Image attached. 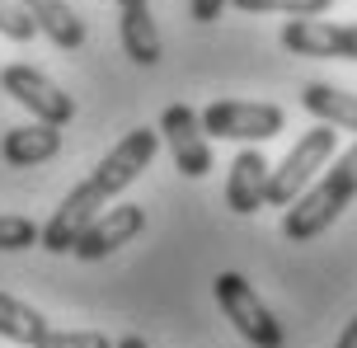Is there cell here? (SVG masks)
<instances>
[{"mask_svg":"<svg viewBox=\"0 0 357 348\" xmlns=\"http://www.w3.org/2000/svg\"><path fill=\"white\" fill-rule=\"evenodd\" d=\"M142 231H146V207L118 202V207H104V212L80 231V240L71 245V255L85 259V264H99V259H108L113 250H123L127 240H137Z\"/></svg>","mask_w":357,"mask_h":348,"instance_id":"obj_8","label":"cell"},{"mask_svg":"<svg viewBox=\"0 0 357 348\" xmlns=\"http://www.w3.org/2000/svg\"><path fill=\"white\" fill-rule=\"evenodd\" d=\"M155 151H160V128H132L123 142L94 165V174L80 179L71 193L61 198V207L52 212V221L43 226L38 245L52 250V255H71V245L80 240V231H85L118 193H127L132 179H142V169L155 160Z\"/></svg>","mask_w":357,"mask_h":348,"instance_id":"obj_1","label":"cell"},{"mask_svg":"<svg viewBox=\"0 0 357 348\" xmlns=\"http://www.w3.org/2000/svg\"><path fill=\"white\" fill-rule=\"evenodd\" d=\"M160 137L169 156H174V169L183 179H207L212 174V142L202 132V113L188 109V104H169L160 113Z\"/></svg>","mask_w":357,"mask_h":348,"instance_id":"obj_7","label":"cell"},{"mask_svg":"<svg viewBox=\"0 0 357 348\" xmlns=\"http://www.w3.org/2000/svg\"><path fill=\"white\" fill-rule=\"evenodd\" d=\"M226 5H231V0H188V15H193L197 24H216Z\"/></svg>","mask_w":357,"mask_h":348,"instance_id":"obj_20","label":"cell"},{"mask_svg":"<svg viewBox=\"0 0 357 348\" xmlns=\"http://www.w3.org/2000/svg\"><path fill=\"white\" fill-rule=\"evenodd\" d=\"M353 198H357V146H348L339 160L320 174V179L305 188L301 198L287 207L282 236L291 240V245H305V240L324 236V231L353 207Z\"/></svg>","mask_w":357,"mask_h":348,"instance_id":"obj_2","label":"cell"},{"mask_svg":"<svg viewBox=\"0 0 357 348\" xmlns=\"http://www.w3.org/2000/svg\"><path fill=\"white\" fill-rule=\"evenodd\" d=\"M287 113L278 104H254V99H216L202 109V132L221 137V142H268L278 137Z\"/></svg>","mask_w":357,"mask_h":348,"instance_id":"obj_5","label":"cell"},{"mask_svg":"<svg viewBox=\"0 0 357 348\" xmlns=\"http://www.w3.org/2000/svg\"><path fill=\"white\" fill-rule=\"evenodd\" d=\"M113 348H151V344H146L142 334H127V339H118V344H113Z\"/></svg>","mask_w":357,"mask_h":348,"instance_id":"obj_22","label":"cell"},{"mask_svg":"<svg viewBox=\"0 0 357 348\" xmlns=\"http://www.w3.org/2000/svg\"><path fill=\"white\" fill-rule=\"evenodd\" d=\"M268 174H273V165L264 160V151H254V146H245L231 160V174H226V207H231L235 217H254L268 202Z\"/></svg>","mask_w":357,"mask_h":348,"instance_id":"obj_10","label":"cell"},{"mask_svg":"<svg viewBox=\"0 0 357 348\" xmlns=\"http://www.w3.org/2000/svg\"><path fill=\"white\" fill-rule=\"evenodd\" d=\"M38 348H113V339L99 330H47Z\"/></svg>","mask_w":357,"mask_h":348,"instance_id":"obj_18","label":"cell"},{"mask_svg":"<svg viewBox=\"0 0 357 348\" xmlns=\"http://www.w3.org/2000/svg\"><path fill=\"white\" fill-rule=\"evenodd\" d=\"M245 15H287V19H324L334 0H231Z\"/></svg>","mask_w":357,"mask_h":348,"instance_id":"obj_16","label":"cell"},{"mask_svg":"<svg viewBox=\"0 0 357 348\" xmlns=\"http://www.w3.org/2000/svg\"><path fill=\"white\" fill-rule=\"evenodd\" d=\"M38 231L29 217H10V212H0V250H33L38 245Z\"/></svg>","mask_w":357,"mask_h":348,"instance_id":"obj_17","label":"cell"},{"mask_svg":"<svg viewBox=\"0 0 357 348\" xmlns=\"http://www.w3.org/2000/svg\"><path fill=\"white\" fill-rule=\"evenodd\" d=\"M29 19L38 24V33H47L61 47V52H75V47H85V19L75 15L66 0H19Z\"/></svg>","mask_w":357,"mask_h":348,"instance_id":"obj_13","label":"cell"},{"mask_svg":"<svg viewBox=\"0 0 357 348\" xmlns=\"http://www.w3.org/2000/svg\"><path fill=\"white\" fill-rule=\"evenodd\" d=\"M56 151H61V128L52 123H29V128H10L0 137V160L10 169H33L47 165Z\"/></svg>","mask_w":357,"mask_h":348,"instance_id":"obj_12","label":"cell"},{"mask_svg":"<svg viewBox=\"0 0 357 348\" xmlns=\"http://www.w3.org/2000/svg\"><path fill=\"white\" fill-rule=\"evenodd\" d=\"M334 348H357V315L343 325V334H339V344H334Z\"/></svg>","mask_w":357,"mask_h":348,"instance_id":"obj_21","label":"cell"},{"mask_svg":"<svg viewBox=\"0 0 357 348\" xmlns=\"http://www.w3.org/2000/svg\"><path fill=\"white\" fill-rule=\"evenodd\" d=\"M212 292H216V306L226 311V320L235 325V334H240L245 344H254V348H282L287 344L278 315L264 306V296L250 287L245 273H216Z\"/></svg>","mask_w":357,"mask_h":348,"instance_id":"obj_3","label":"cell"},{"mask_svg":"<svg viewBox=\"0 0 357 348\" xmlns=\"http://www.w3.org/2000/svg\"><path fill=\"white\" fill-rule=\"evenodd\" d=\"M282 47L291 56H343L357 61V24H329V19H287Z\"/></svg>","mask_w":357,"mask_h":348,"instance_id":"obj_9","label":"cell"},{"mask_svg":"<svg viewBox=\"0 0 357 348\" xmlns=\"http://www.w3.org/2000/svg\"><path fill=\"white\" fill-rule=\"evenodd\" d=\"M118 38H123V52L137 66H155L165 56L160 29L151 19V0H118Z\"/></svg>","mask_w":357,"mask_h":348,"instance_id":"obj_11","label":"cell"},{"mask_svg":"<svg viewBox=\"0 0 357 348\" xmlns=\"http://www.w3.org/2000/svg\"><path fill=\"white\" fill-rule=\"evenodd\" d=\"M47 330H52V325L43 320V311H33L29 301H19V296H10V292H0V339L38 348Z\"/></svg>","mask_w":357,"mask_h":348,"instance_id":"obj_15","label":"cell"},{"mask_svg":"<svg viewBox=\"0 0 357 348\" xmlns=\"http://www.w3.org/2000/svg\"><path fill=\"white\" fill-rule=\"evenodd\" d=\"M0 33L15 38V43H29L38 33V24L29 19V10L19 5V0H0Z\"/></svg>","mask_w":357,"mask_h":348,"instance_id":"obj_19","label":"cell"},{"mask_svg":"<svg viewBox=\"0 0 357 348\" xmlns=\"http://www.w3.org/2000/svg\"><path fill=\"white\" fill-rule=\"evenodd\" d=\"M0 90L15 99L19 109H29L38 118V123H52V128H66L75 118V99L61 85H56L52 75H43L38 66H24V61H15V66H5L0 71Z\"/></svg>","mask_w":357,"mask_h":348,"instance_id":"obj_6","label":"cell"},{"mask_svg":"<svg viewBox=\"0 0 357 348\" xmlns=\"http://www.w3.org/2000/svg\"><path fill=\"white\" fill-rule=\"evenodd\" d=\"M301 109L310 118H320L329 128H343V132H357V94L339 90V85H324V80H310L301 90Z\"/></svg>","mask_w":357,"mask_h":348,"instance_id":"obj_14","label":"cell"},{"mask_svg":"<svg viewBox=\"0 0 357 348\" xmlns=\"http://www.w3.org/2000/svg\"><path fill=\"white\" fill-rule=\"evenodd\" d=\"M334 146H339V132L329 128V123L310 128L301 142L282 156V165L268 174V202H273V207H291V202H296L305 188L315 183V169L329 165Z\"/></svg>","mask_w":357,"mask_h":348,"instance_id":"obj_4","label":"cell"}]
</instances>
